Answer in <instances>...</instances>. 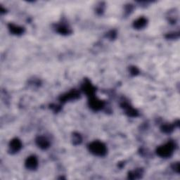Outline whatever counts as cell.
I'll return each mask as SVG.
<instances>
[{"label":"cell","instance_id":"8992f818","mask_svg":"<svg viewBox=\"0 0 180 180\" xmlns=\"http://www.w3.org/2000/svg\"><path fill=\"white\" fill-rule=\"evenodd\" d=\"M38 145L40 146L41 148H46L49 145L48 142L46 141V139H44V138L39 139V140L38 141Z\"/></svg>","mask_w":180,"mask_h":180},{"label":"cell","instance_id":"6da1fadb","mask_svg":"<svg viewBox=\"0 0 180 180\" xmlns=\"http://www.w3.org/2000/svg\"><path fill=\"white\" fill-rule=\"evenodd\" d=\"M91 153L97 156H103L106 153V148L101 142H94L89 146Z\"/></svg>","mask_w":180,"mask_h":180},{"label":"cell","instance_id":"277c9868","mask_svg":"<svg viewBox=\"0 0 180 180\" xmlns=\"http://www.w3.org/2000/svg\"><path fill=\"white\" fill-rule=\"evenodd\" d=\"M21 147V142H19V140L14 139L11 142L10 148L13 151H15V152L18 151V150H20Z\"/></svg>","mask_w":180,"mask_h":180},{"label":"cell","instance_id":"5b68a950","mask_svg":"<svg viewBox=\"0 0 180 180\" xmlns=\"http://www.w3.org/2000/svg\"><path fill=\"white\" fill-rule=\"evenodd\" d=\"M146 19L144 18H139V20H137L136 22H134V26H136V28H143L144 25H146Z\"/></svg>","mask_w":180,"mask_h":180},{"label":"cell","instance_id":"7a4b0ae2","mask_svg":"<svg viewBox=\"0 0 180 180\" xmlns=\"http://www.w3.org/2000/svg\"><path fill=\"white\" fill-rule=\"evenodd\" d=\"M174 149V145L171 143L166 144L165 146H161L158 148L157 153L162 157H167L171 155Z\"/></svg>","mask_w":180,"mask_h":180},{"label":"cell","instance_id":"3957f363","mask_svg":"<svg viewBox=\"0 0 180 180\" xmlns=\"http://www.w3.org/2000/svg\"><path fill=\"white\" fill-rule=\"evenodd\" d=\"M37 165H38V160H37L36 158L32 156V157H30L28 158L26 162L27 167L30 168V170H34L36 168Z\"/></svg>","mask_w":180,"mask_h":180}]
</instances>
